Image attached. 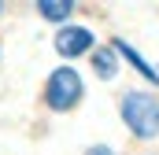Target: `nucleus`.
Instances as JSON below:
<instances>
[{
    "mask_svg": "<svg viewBox=\"0 0 159 155\" xmlns=\"http://www.w3.org/2000/svg\"><path fill=\"white\" fill-rule=\"evenodd\" d=\"M89 155H111V152H107V148H93Z\"/></svg>",
    "mask_w": 159,
    "mask_h": 155,
    "instance_id": "0eeeda50",
    "label": "nucleus"
},
{
    "mask_svg": "<svg viewBox=\"0 0 159 155\" xmlns=\"http://www.w3.org/2000/svg\"><path fill=\"white\" fill-rule=\"evenodd\" d=\"M70 11H74L70 0H41V15H44V19H56V22H59V19H67Z\"/></svg>",
    "mask_w": 159,
    "mask_h": 155,
    "instance_id": "20e7f679",
    "label": "nucleus"
},
{
    "mask_svg": "<svg viewBox=\"0 0 159 155\" xmlns=\"http://www.w3.org/2000/svg\"><path fill=\"white\" fill-rule=\"evenodd\" d=\"M81 96V78L70 70V67H59L56 74L48 78V104L56 107V111H67V107H74Z\"/></svg>",
    "mask_w": 159,
    "mask_h": 155,
    "instance_id": "f03ea898",
    "label": "nucleus"
},
{
    "mask_svg": "<svg viewBox=\"0 0 159 155\" xmlns=\"http://www.w3.org/2000/svg\"><path fill=\"white\" fill-rule=\"evenodd\" d=\"M89 44H93V33H89L85 26H67V30L56 33V52H59V55H78Z\"/></svg>",
    "mask_w": 159,
    "mask_h": 155,
    "instance_id": "7ed1b4c3",
    "label": "nucleus"
},
{
    "mask_svg": "<svg viewBox=\"0 0 159 155\" xmlns=\"http://www.w3.org/2000/svg\"><path fill=\"white\" fill-rule=\"evenodd\" d=\"M93 63H96V74H100V78H111V74H115V63H111V52H107V48H100V52L93 55Z\"/></svg>",
    "mask_w": 159,
    "mask_h": 155,
    "instance_id": "423d86ee",
    "label": "nucleus"
},
{
    "mask_svg": "<svg viewBox=\"0 0 159 155\" xmlns=\"http://www.w3.org/2000/svg\"><path fill=\"white\" fill-rule=\"evenodd\" d=\"M122 118L129 122V129L137 137H156L159 133V104L148 92H129L122 100Z\"/></svg>",
    "mask_w": 159,
    "mask_h": 155,
    "instance_id": "f257e3e1",
    "label": "nucleus"
},
{
    "mask_svg": "<svg viewBox=\"0 0 159 155\" xmlns=\"http://www.w3.org/2000/svg\"><path fill=\"white\" fill-rule=\"evenodd\" d=\"M115 48H119L122 55H126V59H129V63H133V67H137V70H141V74L148 78V81H156V70H152V67H148V63H144V59H141V55H137V52H133V48H129V44H126V41H119V44H115Z\"/></svg>",
    "mask_w": 159,
    "mask_h": 155,
    "instance_id": "39448f33",
    "label": "nucleus"
}]
</instances>
